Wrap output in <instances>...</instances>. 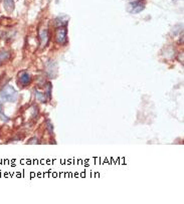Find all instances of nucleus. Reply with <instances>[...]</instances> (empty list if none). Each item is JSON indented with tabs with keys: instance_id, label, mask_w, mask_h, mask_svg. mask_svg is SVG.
I'll use <instances>...</instances> for the list:
<instances>
[{
	"instance_id": "nucleus-1",
	"label": "nucleus",
	"mask_w": 184,
	"mask_h": 204,
	"mask_svg": "<svg viewBox=\"0 0 184 204\" xmlns=\"http://www.w3.org/2000/svg\"><path fill=\"white\" fill-rule=\"evenodd\" d=\"M0 99L4 102L12 103L17 100V91H15L12 86L6 85L5 88L0 91Z\"/></svg>"
},
{
	"instance_id": "nucleus-2",
	"label": "nucleus",
	"mask_w": 184,
	"mask_h": 204,
	"mask_svg": "<svg viewBox=\"0 0 184 204\" xmlns=\"http://www.w3.org/2000/svg\"><path fill=\"white\" fill-rule=\"evenodd\" d=\"M145 1L144 0H133L129 3V6H128V10L131 13H139L143 11L145 8Z\"/></svg>"
},
{
	"instance_id": "nucleus-3",
	"label": "nucleus",
	"mask_w": 184,
	"mask_h": 204,
	"mask_svg": "<svg viewBox=\"0 0 184 204\" xmlns=\"http://www.w3.org/2000/svg\"><path fill=\"white\" fill-rule=\"evenodd\" d=\"M68 28H66V24H64V26H60V28L58 30L57 32V41L59 44H65L66 40H68Z\"/></svg>"
},
{
	"instance_id": "nucleus-4",
	"label": "nucleus",
	"mask_w": 184,
	"mask_h": 204,
	"mask_svg": "<svg viewBox=\"0 0 184 204\" xmlns=\"http://www.w3.org/2000/svg\"><path fill=\"white\" fill-rule=\"evenodd\" d=\"M18 78H19V83L21 84V85L25 86L30 84V75L26 70L20 71L18 74Z\"/></svg>"
},
{
	"instance_id": "nucleus-5",
	"label": "nucleus",
	"mask_w": 184,
	"mask_h": 204,
	"mask_svg": "<svg viewBox=\"0 0 184 204\" xmlns=\"http://www.w3.org/2000/svg\"><path fill=\"white\" fill-rule=\"evenodd\" d=\"M4 3V8L6 9L7 12H12L14 9V1L13 0H3Z\"/></svg>"
},
{
	"instance_id": "nucleus-6",
	"label": "nucleus",
	"mask_w": 184,
	"mask_h": 204,
	"mask_svg": "<svg viewBox=\"0 0 184 204\" xmlns=\"http://www.w3.org/2000/svg\"><path fill=\"white\" fill-rule=\"evenodd\" d=\"M8 58H9V53L8 52H0V64H1L2 63H4Z\"/></svg>"
},
{
	"instance_id": "nucleus-7",
	"label": "nucleus",
	"mask_w": 184,
	"mask_h": 204,
	"mask_svg": "<svg viewBox=\"0 0 184 204\" xmlns=\"http://www.w3.org/2000/svg\"><path fill=\"white\" fill-rule=\"evenodd\" d=\"M35 96H36V99L39 100L40 102H44L45 101V95L44 94H42L40 91H35Z\"/></svg>"
}]
</instances>
